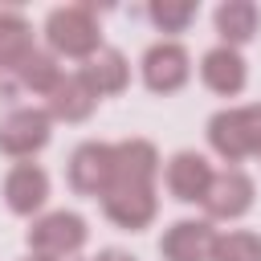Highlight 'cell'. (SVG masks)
<instances>
[{
    "label": "cell",
    "instance_id": "6da1fadb",
    "mask_svg": "<svg viewBox=\"0 0 261 261\" xmlns=\"http://www.w3.org/2000/svg\"><path fill=\"white\" fill-rule=\"evenodd\" d=\"M208 143L228 163H241L249 155H261V106L216 110L208 118Z\"/></svg>",
    "mask_w": 261,
    "mask_h": 261
},
{
    "label": "cell",
    "instance_id": "7a4b0ae2",
    "mask_svg": "<svg viewBox=\"0 0 261 261\" xmlns=\"http://www.w3.org/2000/svg\"><path fill=\"white\" fill-rule=\"evenodd\" d=\"M45 37H49V49L57 57H77V61H90L98 49H102V33H98V20L86 4H61L49 12L45 20Z\"/></svg>",
    "mask_w": 261,
    "mask_h": 261
},
{
    "label": "cell",
    "instance_id": "3957f363",
    "mask_svg": "<svg viewBox=\"0 0 261 261\" xmlns=\"http://www.w3.org/2000/svg\"><path fill=\"white\" fill-rule=\"evenodd\" d=\"M155 184H126V179H110V188L102 192V212L126 228V232H139L155 220Z\"/></svg>",
    "mask_w": 261,
    "mask_h": 261
},
{
    "label": "cell",
    "instance_id": "277c9868",
    "mask_svg": "<svg viewBox=\"0 0 261 261\" xmlns=\"http://www.w3.org/2000/svg\"><path fill=\"white\" fill-rule=\"evenodd\" d=\"M86 237H90L86 220H82L77 212H65V208H61V212H49V216L33 220V228H29V249L41 253V257L61 261V257H73V253L86 245Z\"/></svg>",
    "mask_w": 261,
    "mask_h": 261
},
{
    "label": "cell",
    "instance_id": "5b68a950",
    "mask_svg": "<svg viewBox=\"0 0 261 261\" xmlns=\"http://www.w3.org/2000/svg\"><path fill=\"white\" fill-rule=\"evenodd\" d=\"M49 110H37V106H20L12 114L0 118V151L12 155V159H29L33 151H41L49 143Z\"/></svg>",
    "mask_w": 261,
    "mask_h": 261
},
{
    "label": "cell",
    "instance_id": "8992f818",
    "mask_svg": "<svg viewBox=\"0 0 261 261\" xmlns=\"http://www.w3.org/2000/svg\"><path fill=\"white\" fill-rule=\"evenodd\" d=\"M192 77V57L179 41H155L143 53V82L155 94H175Z\"/></svg>",
    "mask_w": 261,
    "mask_h": 261
},
{
    "label": "cell",
    "instance_id": "52a82bcc",
    "mask_svg": "<svg viewBox=\"0 0 261 261\" xmlns=\"http://www.w3.org/2000/svg\"><path fill=\"white\" fill-rule=\"evenodd\" d=\"M114 179V147L110 143H82L69 155V188L82 196H102Z\"/></svg>",
    "mask_w": 261,
    "mask_h": 261
},
{
    "label": "cell",
    "instance_id": "ba28073f",
    "mask_svg": "<svg viewBox=\"0 0 261 261\" xmlns=\"http://www.w3.org/2000/svg\"><path fill=\"white\" fill-rule=\"evenodd\" d=\"M253 208V179L241 167H224L212 175V188L204 196V212L212 220H237Z\"/></svg>",
    "mask_w": 261,
    "mask_h": 261
},
{
    "label": "cell",
    "instance_id": "9c48e42d",
    "mask_svg": "<svg viewBox=\"0 0 261 261\" xmlns=\"http://www.w3.org/2000/svg\"><path fill=\"white\" fill-rule=\"evenodd\" d=\"M212 163L200 151H175L167 159V192L184 204H204L208 188H212Z\"/></svg>",
    "mask_w": 261,
    "mask_h": 261
},
{
    "label": "cell",
    "instance_id": "30bf717a",
    "mask_svg": "<svg viewBox=\"0 0 261 261\" xmlns=\"http://www.w3.org/2000/svg\"><path fill=\"white\" fill-rule=\"evenodd\" d=\"M45 200H49V175H45V167L24 163V159L12 163V171L4 175V204L16 216H33V212L45 208Z\"/></svg>",
    "mask_w": 261,
    "mask_h": 261
},
{
    "label": "cell",
    "instance_id": "8fae6325",
    "mask_svg": "<svg viewBox=\"0 0 261 261\" xmlns=\"http://www.w3.org/2000/svg\"><path fill=\"white\" fill-rule=\"evenodd\" d=\"M212 249H216V228L208 220H175L159 241V253L167 261H212Z\"/></svg>",
    "mask_w": 261,
    "mask_h": 261
},
{
    "label": "cell",
    "instance_id": "7c38bea8",
    "mask_svg": "<svg viewBox=\"0 0 261 261\" xmlns=\"http://www.w3.org/2000/svg\"><path fill=\"white\" fill-rule=\"evenodd\" d=\"M200 77H204V86H208L212 94L237 98V94L245 90V77H249V69H245V57H241L237 49H228V45H216V49H208V53L200 57Z\"/></svg>",
    "mask_w": 261,
    "mask_h": 261
},
{
    "label": "cell",
    "instance_id": "4fadbf2b",
    "mask_svg": "<svg viewBox=\"0 0 261 261\" xmlns=\"http://www.w3.org/2000/svg\"><path fill=\"white\" fill-rule=\"evenodd\" d=\"M94 106H98V94L82 73H65L49 94V118H61V122H82L94 114Z\"/></svg>",
    "mask_w": 261,
    "mask_h": 261
},
{
    "label": "cell",
    "instance_id": "5bb4252c",
    "mask_svg": "<svg viewBox=\"0 0 261 261\" xmlns=\"http://www.w3.org/2000/svg\"><path fill=\"white\" fill-rule=\"evenodd\" d=\"M77 73L90 82V90H94L98 98H106V94H122L126 82H130V65H126V57H122L118 49H98Z\"/></svg>",
    "mask_w": 261,
    "mask_h": 261
},
{
    "label": "cell",
    "instance_id": "9a60e30c",
    "mask_svg": "<svg viewBox=\"0 0 261 261\" xmlns=\"http://www.w3.org/2000/svg\"><path fill=\"white\" fill-rule=\"evenodd\" d=\"M257 24H261V12H257L253 0H224L216 8V33H220V41L228 49L253 41L257 37Z\"/></svg>",
    "mask_w": 261,
    "mask_h": 261
},
{
    "label": "cell",
    "instance_id": "2e32d148",
    "mask_svg": "<svg viewBox=\"0 0 261 261\" xmlns=\"http://www.w3.org/2000/svg\"><path fill=\"white\" fill-rule=\"evenodd\" d=\"M33 29L20 12L0 8V69H16L29 53H33Z\"/></svg>",
    "mask_w": 261,
    "mask_h": 261
},
{
    "label": "cell",
    "instance_id": "e0dca14e",
    "mask_svg": "<svg viewBox=\"0 0 261 261\" xmlns=\"http://www.w3.org/2000/svg\"><path fill=\"white\" fill-rule=\"evenodd\" d=\"M12 73H16V82H20L24 90L45 94V98H49V94H53V86L65 77V73H61V65H57V57H53V53H45V49H33V53H29Z\"/></svg>",
    "mask_w": 261,
    "mask_h": 261
},
{
    "label": "cell",
    "instance_id": "ac0fdd59",
    "mask_svg": "<svg viewBox=\"0 0 261 261\" xmlns=\"http://www.w3.org/2000/svg\"><path fill=\"white\" fill-rule=\"evenodd\" d=\"M212 261H261V237H257V232H249V228L216 232Z\"/></svg>",
    "mask_w": 261,
    "mask_h": 261
},
{
    "label": "cell",
    "instance_id": "d6986e66",
    "mask_svg": "<svg viewBox=\"0 0 261 261\" xmlns=\"http://www.w3.org/2000/svg\"><path fill=\"white\" fill-rule=\"evenodd\" d=\"M147 12L155 20V29H163V33H184L196 20V4L192 0H155Z\"/></svg>",
    "mask_w": 261,
    "mask_h": 261
},
{
    "label": "cell",
    "instance_id": "ffe728a7",
    "mask_svg": "<svg viewBox=\"0 0 261 261\" xmlns=\"http://www.w3.org/2000/svg\"><path fill=\"white\" fill-rule=\"evenodd\" d=\"M94 261H135V257H130V253H122V249H102Z\"/></svg>",
    "mask_w": 261,
    "mask_h": 261
},
{
    "label": "cell",
    "instance_id": "44dd1931",
    "mask_svg": "<svg viewBox=\"0 0 261 261\" xmlns=\"http://www.w3.org/2000/svg\"><path fill=\"white\" fill-rule=\"evenodd\" d=\"M24 261H53V257H41V253H29Z\"/></svg>",
    "mask_w": 261,
    "mask_h": 261
}]
</instances>
